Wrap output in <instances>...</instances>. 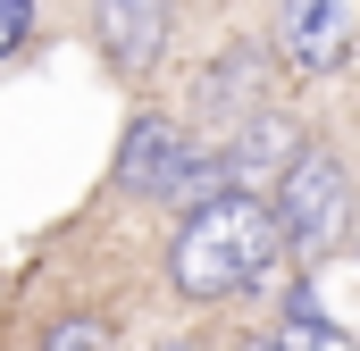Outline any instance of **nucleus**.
I'll list each match as a JSON object with an SVG mask.
<instances>
[{
    "mask_svg": "<svg viewBox=\"0 0 360 351\" xmlns=\"http://www.w3.org/2000/svg\"><path fill=\"white\" fill-rule=\"evenodd\" d=\"M276 209L252 201V192H210L184 209V234H176V293L184 301H226L243 293L252 276H269L276 260Z\"/></svg>",
    "mask_w": 360,
    "mask_h": 351,
    "instance_id": "obj_1",
    "label": "nucleus"
},
{
    "mask_svg": "<svg viewBox=\"0 0 360 351\" xmlns=\"http://www.w3.org/2000/svg\"><path fill=\"white\" fill-rule=\"evenodd\" d=\"M344 226H352L344 168L327 151H293L285 159V184H276V234L302 243V251H327V243H344Z\"/></svg>",
    "mask_w": 360,
    "mask_h": 351,
    "instance_id": "obj_2",
    "label": "nucleus"
},
{
    "mask_svg": "<svg viewBox=\"0 0 360 351\" xmlns=\"http://www.w3.org/2000/svg\"><path fill=\"white\" fill-rule=\"evenodd\" d=\"M276 34H285V51H293V67H310V76H327L344 51H352L360 34V0H285V17H276Z\"/></svg>",
    "mask_w": 360,
    "mask_h": 351,
    "instance_id": "obj_3",
    "label": "nucleus"
},
{
    "mask_svg": "<svg viewBox=\"0 0 360 351\" xmlns=\"http://www.w3.org/2000/svg\"><path fill=\"white\" fill-rule=\"evenodd\" d=\"M101 8V42H109V59L117 67H151L160 59V42H168V0H92Z\"/></svg>",
    "mask_w": 360,
    "mask_h": 351,
    "instance_id": "obj_4",
    "label": "nucleus"
},
{
    "mask_svg": "<svg viewBox=\"0 0 360 351\" xmlns=\"http://www.w3.org/2000/svg\"><path fill=\"white\" fill-rule=\"evenodd\" d=\"M168 159H176V134H168L160 117H143V126L126 134V151H117V184H126V192H160V184H168Z\"/></svg>",
    "mask_w": 360,
    "mask_h": 351,
    "instance_id": "obj_5",
    "label": "nucleus"
},
{
    "mask_svg": "<svg viewBox=\"0 0 360 351\" xmlns=\"http://www.w3.org/2000/svg\"><path fill=\"white\" fill-rule=\"evenodd\" d=\"M276 159H293V126H285V117H269V109H252V117H243V143L226 151V176L276 168Z\"/></svg>",
    "mask_w": 360,
    "mask_h": 351,
    "instance_id": "obj_6",
    "label": "nucleus"
},
{
    "mask_svg": "<svg viewBox=\"0 0 360 351\" xmlns=\"http://www.w3.org/2000/svg\"><path fill=\"white\" fill-rule=\"evenodd\" d=\"M252 67H260V59H252V51H235V59H226V67H218V76L201 84V109H210L218 126H243V117H252V100H243Z\"/></svg>",
    "mask_w": 360,
    "mask_h": 351,
    "instance_id": "obj_7",
    "label": "nucleus"
},
{
    "mask_svg": "<svg viewBox=\"0 0 360 351\" xmlns=\"http://www.w3.org/2000/svg\"><path fill=\"white\" fill-rule=\"evenodd\" d=\"M42 343H51V351H101V343H109V326H101V318H59Z\"/></svg>",
    "mask_w": 360,
    "mask_h": 351,
    "instance_id": "obj_8",
    "label": "nucleus"
},
{
    "mask_svg": "<svg viewBox=\"0 0 360 351\" xmlns=\"http://www.w3.org/2000/svg\"><path fill=\"white\" fill-rule=\"evenodd\" d=\"M285 343H344V326H327V318L293 310V318H285Z\"/></svg>",
    "mask_w": 360,
    "mask_h": 351,
    "instance_id": "obj_9",
    "label": "nucleus"
},
{
    "mask_svg": "<svg viewBox=\"0 0 360 351\" xmlns=\"http://www.w3.org/2000/svg\"><path fill=\"white\" fill-rule=\"evenodd\" d=\"M25 25H34V0H0V59L25 42Z\"/></svg>",
    "mask_w": 360,
    "mask_h": 351,
    "instance_id": "obj_10",
    "label": "nucleus"
}]
</instances>
